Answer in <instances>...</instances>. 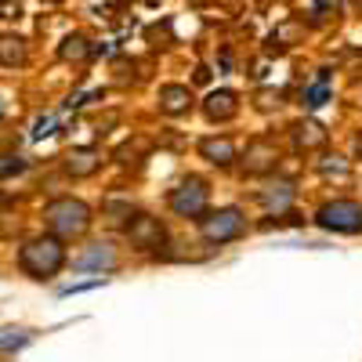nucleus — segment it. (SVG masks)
Listing matches in <instances>:
<instances>
[{
	"label": "nucleus",
	"instance_id": "f257e3e1",
	"mask_svg": "<svg viewBox=\"0 0 362 362\" xmlns=\"http://www.w3.org/2000/svg\"><path fill=\"white\" fill-rule=\"evenodd\" d=\"M18 264H22L25 276L51 279V276H58V268L66 264V250L54 235H40V239H29V243L18 250Z\"/></svg>",
	"mask_w": 362,
	"mask_h": 362
},
{
	"label": "nucleus",
	"instance_id": "4468645a",
	"mask_svg": "<svg viewBox=\"0 0 362 362\" xmlns=\"http://www.w3.org/2000/svg\"><path fill=\"white\" fill-rule=\"evenodd\" d=\"M272 160H276V148H272L268 141H257L254 148H250V163H247V170H268L272 167Z\"/></svg>",
	"mask_w": 362,
	"mask_h": 362
},
{
	"label": "nucleus",
	"instance_id": "a211bd4d",
	"mask_svg": "<svg viewBox=\"0 0 362 362\" xmlns=\"http://www.w3.org/2000/svg\"><path fill=\"white\" fill-rule=\"evenodd\" d=\"M355 148H358V156H362V134H358V141H355Z\"/></svg>",
	"mask_w": 362,
	"mask_h": 362
},
{
	"label": "nucleus",
	"instance_id": "7ed1b4c3",
	"mask_svg": "<svg viewBox=\"0 0 362 362\" xmlns=\"http://www.w3.org/2000/svg\"><path fill=\"white\" fill-rule=\"evenodd\" d=\"M319 225L334 232H362V203H351V199L326 203L319 210Z\"/></svg>",
	"mask_w": 362,
	"mask_h": 362
},
{
	"label": "nucleus",
	"instance_id": "20e7f679",
	"mask_svg": "<svg viewBox=\"0 0 362 362\" xmlns=\"http://www.w3.org/2000/svg\"><path fill=\"white\" fill-rule=\"evenodd\" d=\"M170 206H174V214H181V218H199L206 210V185L199 177L181 181V185L174 189V196H170Z\"/></svg>",
	"mask_w": 362,
	"mask_h": 362
},
{
	"label": "nucleus",
	"instance_id": "dca6fc26",
	"mask_svg": "<svg viewBox=\"0 0 362 362\" xmlns=\"http://www.w3.org/2000/svg\"><path fill=\"white\" fill-rule=\"evenodd\" d=\"M58 54H62V58H83V54H87V40H83V37H69Z\"/></svg>",
	"mask_w": 362,
	"mask_h": 362
},
{
	"label": "nucleus",
	"instance_id": "ddd939ff",
	"mask_svg": "<svg viewBox=\"0 0 362 362\" xmlns=\"http://www.w3.org/2000/svg\"><path fill=\"white\" fill-rule=\"evenodd\" d=\"M160 105L167 112H185L189 109V90L185 87H163L160 90Z\"/></svg>",
	"mask_w": 362,
	"mask_h": 362
},
{
	"label": "nucleus",
	"instance_id": "0eeeda50",
	"mask_svg": "<svg viewBox=\"0 0 362 362\" xmlns=\"http://www.w3.org/2000/svg\"><path fill=\"white\" fill-rule=\"evenodd\" d=\"M199 148H203V156H206L210 163H218V167L232 163V156H235V148H232V141H228V138H206Z\"/></svg>",
	"mask_w": 362,
	"mask_h": 362
},
{
	"label": "nucleus",
	"instance_id": "f8f14e48",
	"mask_svg": "<svg viewBox=\"0 0 362 362\" xmlns=\"http://www.w3.org/2000/svg\"><path fill=\"white\" fill-rule=\"evenodd\" d=\"M112 261H116V254H112L105 243H98V247H90L76 264H80V268H112Z\"/></svg>",
	"mask_w": 362,
	"mask_h": 362
},
{
	"label": "nucleus",
	"instance_id": "1a4fd4ad",
	"mask_svg": "<svg viewBox=\"0 0 362 362\" xmlns=\"http://www.w3.org/2000/svg\"><path fill=\"white\" fill-rule=\"evenodd\" d=\"M22 62H25V40L0 37V66H22Z\"/></svg>",
	"mask_w": 362,
	"mask_h": 362
},
{
	"label": "nucleus",
	"instance_id": "6ab92c4d",
	"mask_svg": "<svg viewBox=\"0 0 362 362\" xmlns=\"http://www.w3.org/2000/svg\"><path fill=\"white\" fill-rule=\"evenodd\" d=\"M44 4H58V0H44Z\"/></svg>",
	"mask_w": 362,
	"mask_h": 362
},
{
	"label": "nucleus",
	"instance_id": "6e6552de",
	"mask_svg": "<svg viewBox=\"0 0 362 362\" xmlns=\"http://www.w3.org/2000/svg\"><path fill=\"white\" fill-rule=\"evenodd\" d=\"M206 116H210V119H228V116H235V95H232V90H218V95H210V98H206Z\"/></svg>",
	"mask_w": 362,
	"mask_h": 362
},
{
	"label": "nucleus",
	"instance_id": "f3484780",
	"mask_svg": "<svg viewBox=\"0 0 362 362\" xmlns=\"http://www.w3.org/2000/svg\"><path fill=\"white\" fill-rule=\"evenodd\" d=\"M326 95H329V90H326V76H319V83L308 90V105H312V109H319V105L326 102Z\"/></svg>",
	"mask_w": 362,
	"mask_h": 362
},
{
	"label": "nucleus",
	"instance_id": "9d476101",
	"mask_svg": "<svg viewBox=\"0 0 362 362\" xmlns=\"http://www.w3.org/2000/svg\"><path fill=\"white\" fill-rule=\"evenodd\" d=\"M66 170H69L73 177H87V174L98 170V156L90 153V148H80V153H73V156L66 160Z\"/></svg>",
	"mask_w": 362,
	"mask_h": 362
},
{
	"label": "nucleus",
	"instance_id": "39448f33",
	"mask_svg": "<svg viewBox=\"0 0 362 362\" xmlns=\"http://www.w3.org/2000/svg\"><path fill=\"white\" fill-rule=\"evenodd\" d=\"M243 228H247V221H243V214L239 210H218V214H210L206 221H203V235L210 239V243H228V239H235V235H243Z\"/></svg>",
	"mask_w": 362,
	"mask_h": 362
},
{
	"label": "nucleus",
	"instance_id": "2eb2a0df",
	"mask_svg": "<svg viewBox=\"0 0 362 362\" xmlns=\"http://www.w3.org/2000/svg\"><path fill=\"white\" fill-rule=\"evenodd\" d=\"M297 141L305 145V148L322 145V141H326V131H322L319 124H300V127H297Z\"/></svg>",
	"mask_w": 362,
	"mask_h": 362
},
{
	"label": "nucleus",
	"instance_id": "f03ea898",
	"mask_svg": "<svg viewBox=\"0 0 362 362\" xmlns=\"http://www.w3.org/2000/svg\"><path fill=\"white\" fill-rule=\"evenodd\" d=\"M44 221H47V228H51L54 235L73 239V235H83V232H87L90 210H87L80 199L62 196V199H51V203L44 206Z\"/></svg>",
	"mask_w": 362,
	"mask_h": 362
},
{
	"label": "nucleus",
	"instance_id": "423d86ee",
	"mask_svg": "<svg viewBox=\"0 0 362 362\" xmlns=\"http://www.w3.org/2000/svg\"><path fill=\"white\" fill-rule=\"evenodd\" d=\"M127 235H131V243H134V247H141V250L163 247V239H167L163 225H160L156 218H148V214H138V218L127 225Z\"/></svg>",
	"mask_w": 362,
	"mask_h": 362
},
{
	"label": "nucleus",
	"instance_id": "9b49d317",
	"mask_svg": "<svg viewBox=\"0 0 362 362\" xmlns=\"http://www.w3.org/2000/svg\"><path fill=\"white\" fill-rule=\"evenodd\" d=\"M33 341V329H22V326H4L0 329V351H15L22 344Z\"/></svg>",
	"mask_w": 362,
	"mask_h": 362
}]
</instances>
